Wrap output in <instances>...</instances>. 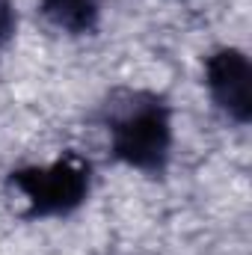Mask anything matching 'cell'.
Instances as JSON below:
<instances>
[{
    "mask_svg": "<svg viewBox=\"0 0 252 255\" xmlns=\"http://www.w3.org/2000/svg\"><path fill=\"white\" fill-rule=\"evenodd\" d=\"M9 184L27 202L30 217H68L86 202L92 172L86 160L68 154L45 166L15 169Z\"/></svg>",
    "mask_w": 252,
    "mask_h": 255,
    "instance_id": "7a4b0ae2",
    "label": "cell"
},
{
    "mask_svg": "<svg viewBox=\"0 0 252 255\" xmlns=\"http://www.w3.org/2000/svg\"><path fill=\"white\" fill-rule=\"evenodd\" d=\"M110 154L136 172L160 175L172 154V110L148 89H116L101 104Z\"/></svg>",
    "mask_w": 252,
    "mask_h": 255,
    "instance_id": "6da1fadb",
    "label": "cell"
},
{
    "mask_svg": "<svg viewBox=\"0 0 252 255\" xmlns=\"http://www.w3.org/2000/svg\"><path fill=\"white\" fill-rule=\"evenodd\" d=\"M205 86L214 107L235 125L252 119V65L238 48H220L205 60Z\"/></svg>",
    "mask_w": 252,
    "mask_h": 255,
    "instance_id": "3957f363",
    "label": "cell"
},
{
    "mask_svg": "<svg viewBox=\"0 0 252 255\" xmlns=\"http://www.w3.org/2000/svg\"><path fill=\"white\" fill-rule=\"evenodd\" d=\"M15 30H18V12L12 6V0H0V51L12 42Z\"/></svg>",
    "mask_w": 252,
    "mask_h": 255,
    "instance_id": "5b68a950",
    "label": "cell"
},
{
    "mask_svg": "<svg viewBox=\"0 0 252 255\" xmlns=\"http://www.w3.org/2000/svg\"><path fill=\"white\" fill-rule=\"evenodd\" d=\"M45 21L68 36H86L98 27L101 0H39Z\"/></svg>",
    "mask_w": 252,
    "mask_h": 255,
    "instance_id": "277c9868",
    "label": "cell"
}]
</instances>
